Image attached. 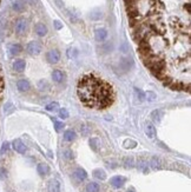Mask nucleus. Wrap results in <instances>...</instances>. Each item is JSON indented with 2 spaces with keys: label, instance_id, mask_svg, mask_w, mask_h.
I'll use <instances>...</instances> for the list:
<instances>
[{
  "label": "nucleus",
  "instance_id": "3",
  "mask_svg": "<svg viewBox=\"0 0 191 192\" xmlns=\"http://www.w3.org/2000/svg\"><path fill=\"white\" fill-rule=\"evenodd\" d=\"M41 50H42V46L39 41H31L28 42L27 46H26V51H27L28 54L31 55H38L41 53Z\"/></svg>",
  "mask_w": 191,
  "mask_h": 192
},
{
  "label": "nucleus",
  "instance_id": "11",
  "mask_svg": "<svg viewBox=\"0 0 191 192\" xmlns=\"http://www.w3.org/2000/svg\"><path fill=\"white\" fill-rule=\"evenodd\" d=\"M30 87H31L30 82L26 80V79H20V80L17 82V88L20 92H26V91L30 90Z\"/></svg>",
  "mask_w": 191,
  "mask_h": 192
},
{
  "label": "nucleus",
  "instance_id": "34",
  "mask_svg": "<svg viewBox=\"0 0 191 192\" xmlns=\"http://www.w3.org/2000/svg\"><path fill=\"white\" fill-rule=\"evenodd\" d=\"M59 117L63 119L68 118V111L66 109H59Z\"/></svg>",
  "mask_w": 191,
  "mask_h": 192
},
{
  "label": "nucleus",
  "instance_id": "32",
  "mask_svg": "<svg viewBox=\"0 0 191 192\" xmlns=\"http://www.w3.org/2000/svg\"><path fill=\"white\" fill-rule=\"evenodd\" d=\"M53 124H55V129L57 132H59V131H61L63 129H64V123L63 122H58V120H55V118H53Z\"/></svg>",
  "mask_w": 191,
  "mask_h": 192
},
{
  "label": "nucleus",
  "instance_id": "19",
  "mask_svg": "<svg viewBox=\"0 0 191 192\" xmlns=\"http://www.w3.org/2000/svg\"><path fill=\"white\" fill-rule=\"evenodd\" d=\"M103 18V12L100 11V10H98V8H96L93 11H91V13H90V19L91 20H100Z\"/></svg>",
  "mask_w": 191,
  "mask_h": 192
},
{
  "label": "nucleus",
  "instance_id": "37",
  "mask_svg": "<svg viewBox=\"0 0 191 192\" xmlns=\"http://www.w3.org/2000/svg\"><path fill=\"white\" fill-rule=\"evenodd\" d=\"M55 28H57V29L61 28V24H60V23H59L58 20H55Z\"/></svg>",
  "mask_w": 191,
  "mask_h": 192
},
{
  "label": "nucleus",
  "instance_id": "8",
  "mask_svg": "<svg viewBox=\"0 0 191 192\" xmlns=\"http://www.w3.org/2000/svg\"><path fill=\"white\" fill-rule=\"evenodd\" d=\"M47 26L45 25V24H42V23H38V24H36V26H34V32H36V34L37 36H39V37H45L46 34H47Z\"/></svg>",
  "mask_w": 191,
  "mask_h": 192
},
{
  "label": "nucleus",
  "instance_id": "17",
  "mask_svg": "<svg viewBox=\"0 0 191 192\" xmlns=\"http://www.w3.org/2000/svg\"><path fill=\"white\" fill-rule=\"evenodd\" d=\"M49 190L50 192H59L60 191V184L57 179H52L49 183Z\"/></svg>",
  "mask_w": 191,
  "mask_h": 192
},
{
  "label": "nucleus",
  "instance_id": "1",
  "mask_svg": "<svg viewBox=\"0 0 191 192\" xmlns=\"http://www.w3.org/2000/svg\"><path fill=\"white\" fill-rule=\"evenodd\" d=\"M77 93L84 105L97 110L110 106L114 99V91L111 84L95 73L83 76L77 86Z\"/></svg>",
  "mask_w": 191,
  "mask_h": 192
},
{
  "label": "nucleus",
  "instance_id": "9",
  "mask_svg": "<svg viewBox=\"0 0 191 192\" xmlns=\"http://www.w3.org/2000/svg\"><path fill=\"white\" fill-rule=\"evenodd\" d=\"M26 7V2L25 0H15L13 4H12V10L17 13H20L25 10Z\"/></svg>",
  "mask_w": 191,
  "mask_h": 192
},
{
  "label": "nucleus",
  "instance_id": "7",
  "mask_svg": "<svg viewBox=\"0 0 191 192\" xmlns=\"http://www.w3.org/2000/svg\"><path fill=\"white\" fill-rule=\"evenodd\" d=\"M12 146H13L14 151L20 153V154H24L25 152L27 151V147L25 146V144L20 139H14L13 143H12Z\"/></svg>",
  "mask_w": 191,
  "mask_h": 192
},
{
  "label": "nucleus",
  "instance_id": "26",
  "mask_svg": "<svg viewBox=\"0 0 191 192\" xmlns=\"http://www.w3.org/2000/svg\"><path fill=\"white\" fill-rule=\"evenodd\" d=\"M112 48H113V44H112L111 41H108V42H105V44L102 45V51H103V53H109V52L112 51Z\"/></svg>",
  "mask_w": 191,
  "mask_h": 192
},
{
  "label": "nucleus",
  "instance_id": "27",
  "mask_svg": "<svg viewBox=\"0 0 191 192\" xmlns=\"http://www.w3.org/2000/svg\"><path fill=\"white\" fill-rule=\"evenodd\" d=\"M45 109L47 111H50V112H55V111L59 110V104H58L57 101H52V103L47 104Z\"/></svg>",
  "mask_w": 191,
  "mask_h": 192
},
{
  "label": "nucleus",
  "instance_id": "38",
  "mask_svg": "<svg viewBox=\"0 0 191 192\" xmlns=\"http://www.w3.org/2000/svg\"><path fill=\"white\" fill-rule=\"evenodd\" d=\"M127 192H133V191H127Z\"/></svg>",
  "mask_w": 191,
  "mask_h": 192
},
{
  "label": "nucleus",
  "instance_id": "25",
  "mask_svg": "<svg viewBox=\"0 0 191 192\" xmlns=\"http://www.w3.org/2000/svg\"><path fill=\"white\" fill-rule=\"evenodd\" d=\"M86 191L87 192H99V185L95 183V181H91L87 184L86 186Z\"/></svg>",
  "mask_w": 191,
  "mask_h": 192
},
{
  "label": "nucleus",
  "instance_id": "18",
  "mask_svg": "<svg viewBox=\"0 0 191 192\" xmlns=\"http://www.w3.org/2000/svg\"><path fill=\"white\" fill-rule=\"evenodd\" d=\"M150 166L153 170H159L162 167V160L157 157H152L150 160Z\"/></svg>",
  "mask_w": 191,
  "mask_h": 192
},
{
  "label": "nucleus",
  "instance_id": "15",
  "mask_svg": "<svg viewBox=\"0 0 191 192\" xmlns=\"http://www.w3.org/2000/svg\"><path fill=\"white\" fill-rule=\"evenodd\" d=\"M21 51H23V47H21L20 44H11V45L8 46V52H10V54L11 55L20 54Z\"/></svg>",
  "mask_w": 191,
  "mask_h": 192
},
{
  "label": "nucleus",
  "instance_id": "13",
  "mask_svg": "<svg viewBox=\"0 0 191 192\" xmlns=\"http://www.w3.org/2000/svg\"><path fill=\"white\" fill-rule=\"evenodd\" d=\"M52 79H53V82H57V84H60V82L65 79V74H64V72L60 71V70H55V71L52 72Z\"/></svg>",
  "mask_w": 191,
  "mask_h": 192
},
{
  "label": "nucleus",
  "instance_id": "35",
  "mask_svg": "<svg viewBox=\"0 0 191 192\" xmlns=\"http://www.w3.org/2000/svg\"><path fill=\"white\" fill-rule=\"evenodd\" d=\"M8 143H4L2 144V147H1V153H5V152H7V150H8Z\"/></svg>",
  "mask_w": 191,
  "mask_h": 192
},
{
  "label": "nucleus",
  "instance_id": "5",
  "mask_svg": "<svg viewBox=\"0 0 191 192\" xmlns=\"http://www.w3.org/2000/svg\"><path fill=\"white\" fill-rule=\"evenodd\" d=\"M46 60H47V63H50V64H57V63H59V60H60V52L58 51V50H50L47 53H46Z\"/></svg>",
  "mask_w": 191,
  "mask_h": 192
},
{
  "label": "nucleus",
  "instance_id": "36",
  "mask_svg": "<svg viewBox=\"0 0 191 192\" xmlns=\"http://www.w3.org/2000/svg\"><path fill=\"white\" fill-rule=\"evenodd\" d=\"M121 48H122V51H123V52H127V51H129V48H127V45H126L125 42H124V44H122V47H121Z\"/></svg>",
  "mask_w": 191,
  "mask_h": 192
},
{
  "label": "nucleus",
  "instance_id": "30",
  "mask_svg": "<svg viewBox=\"0 0 191 192\" xmlns=\"http://www.w3.org/2000/svg\"><path fill=\"white\" fill-rule=\"evenodd\" d=\"M135 93H136V97L138 98V100H140V101H143V100H145V92H143L142 90H139V88H135Z\"/></svg>",
  "mask_w": 191,
  "mask_h": 192
},
{
  "label": "nucleus",
  "instance_id": "31",
  "mask_svg": "<svg viewBox=\"0 0 191 192\" xmlns=\"http://www.w3.org/2000/svg\"><path fill=\"white\" fill-rule=\"evenodd\" d=\"M63 156H64V158H65L66 160L73 159V153H72V151H71L70 149H65V150L63 151Z\"/></svg>",
  "mask_w": 191,
  "mask_h": 192
},
{
  "label": "nucleus",
  "instance_id": "2",
  "mask_svg": "<svg viewBox=\"0 0 191 192\" xmlns=\"http://www.w3.org/2000/svg\"><path fill=\"white\" fill-rule=\"evenodd\" d=\"M28 29V21L25 18H18L14 23V32L19 36H23L27 32Z\"/></svg>",
  "mask_w": 191,
  "mask_h": 192
},
{
  "label": "nucleus",
  "instance_id": "20",
  "mask_svg": "<svg viewBox=\"0 0 191 192\" xmlns=\"http://www.w3.org/2000/svg\"><path fill=\"white\" fill-rule=\"evenodd\" d=\"M37 171H38V173L40 175V176H46L49 172H50V167L47 166L46 164H39L37 166Z\"/></svg>",
  "mask_w": 191,
  "mask_h": 192
},
{
  "label": "nucleus",
  "instance_id": "21",
  "mask_svg": "<svg viewBox=\"0 0 191 192\" xmlns=\"http://www.w3.org/2000/svg\"><path fill=\"white\" fill-rule=\"evenodd\" d=\"M76 132L73 131V130H66L65 132H64V139H65V141H73L74 139H76Z\"/></svg>",
  "mask_w": 191,
  "mask_h": 192
},
{
  "label": "nucleus",
  "instance_id": "29",
  "mask_svg": "<svg viewBox=\"0 0 191 192\" xmlns=\"http://www.w3.org/2000/svg\"><path fill=\"white\" fill-rule=\"evenodd\" d=\"M123 164L125 167H133V166H135V159H133L132 157H126V158L124 159Z\"/></svg>",
  "mask_w": 191,
  "mask_h": 192
},
{
  "label": "nucleus",
  "instance_id": "16",
  "mask_svg": "<svg viewBox=\"0 0 191 192\" xmlns=\"http://www.w3.org/2000/svg\"><path fill=\"white\" fill-rule=\"evenodd\" d=\"M145 133H146V136L150 139H153V138L156 137V129H155V126L151 123L146 124V126H145Z\"/></svg>",
  "mask_w": 191,
  "mask_h": 192
},
{
  "label": "nucleus",
  "instance_id": "24",
  "mask_svg": "<svg viewBox=\"0 0 191 192\" xmlns=\"http://www.w3.org/2000/svg\"><path fill=\"white\" fill-rule=\"evenodd\" d=\"M93 177L97 179H100V180H105V179H106V173H105L103 170L97 169V170L93 171Z\"/></svg>",
  "mask_w": 191,
  "mask_h": 192
},
{
  "label": "nucleus",
  "instance_id": "28",
  "mask_svg": "<svg viewBox=\"0 0 191 192\" xmlns=\"http://www.w3.org/2000/svg\"><path fill=\"white\" fill-rule=\"evenodd\" d=\"M99 139L98 138H91L90 139V146L92 147V150L93 151H98V149H99Z\"/></svg>",
  "mask_w": 191,
  "mask_h": 192
},
{
  "label": "nucleus",
  "instance_id": "6",
  "mask_svg": "<svg viewBox=\"0 0 191 192\" xmlns=\"http://www.w3.org/2000/svg\"><path fill=\"white\" fill-rule=\"evenodd\" d=\"M108 36H109L108 31L103 27L97 28V29L95 31V38L98 42H103V41H105L106 40V38H108Z\"/></svg>",
  "mask_w": 191,
  "mask_h": 192
},
{
  "label": "nucleus",
  "instance_id": "22",
  "mask_svg": "<svg viewBox=\"0 0 191 192\" xmlns=\"http://www.w3.org/2000/svg\"><path fill=\"white\" fill-rule=\"evenodd\" d=\"M162 117H163V112L161 110H155L152 111V113H151V119L153 122H156V123H159Z\"/></svg>",
  "mask_w": 191,
  "mask_h": 192
},
{
  "label": "nucleus",
  "instance_id": "33",
  "mask_svg": "<svg viewBox=\"0 0 191 192\" xmlns=\"http://www.w3.org/2000/svg\"><path fill=\"white\" fill-rule=\"evenodd\" d=\"M78 55L77 48H68L67 50V57L68 58H76Z\"/></svg>",
  "mask_w": 191,
  "mask_h": 192
},
{
  "label": "nucleus",
  "instance_id": "4",
  "mask_svg": "<svg viewBox=\"0 0 191 192\" xmlns=\"http://www.w3.org/2000/svg\"><path fill=\"white\" fill-rule=\"evenodd\" d=\"M133 65H135L133 59H132V58H129V57L121 59V61H119V69L122 70V72L130 71V70L133 67Z\"/></svg>",
  "mask_w": 191,
  "mask_h": 192
},
{
  "label": "nucleus",
  "instance_id": "12",
  "mask_svg": "<svg viewBox=\"0 0 191 192\" xmlns=\"http://www.w3.org/2000/svg\"><path fill=\"white\" fill-rule=\"evenodd\" d=\"M25 67H26V63H25V60H23V59H17V60H14L13 61V70L15 72H23V71H25Z\"/></svg>",
  "mask_w": 191,
  "mask_h": 192
},
{
  "label": "nucleus",
  "instance_id": "14",
  "mask_svg": "<svg viewBox=\"0 0 191 192\" xmlns=\"http://www.w3.org/2000/svg\"><path fill=\"white\" fill-rule=\"evenodd\" d=\"M73 177H74V179H77L78 181H83V180H85V179L87 178V173L83 169H77L73 172Z\"/></svg>",
  "mask_w": 191,
  "mask_h": 192
},
{
  "label": "nucleus",
  "instance_id": "23",
  "mask_svg": "<svg viewBox=\"0 0 191 192\" xmlns=\"http://www.w3.org/2000/svg\"><path fill=\"white\" fill-rule=\"evenodd\" d=\"M137 167H138L139 170H142L143 172H146V171H148V160H145V159H143V158L138 159V160H137Z\"/></svg>",
  "mask_w": 191,
  "mask_h": 192
},
{
  "label": "nucleus",
  "instance_id": "10",
  "mask_svg": "<svg viewBox=\"0 0 191 192\" xmlns=\"http://www.w3.org/2000/svg\"><path fill=\"white\" fill-rule=\"evenodd\" d=\"M124 183H125V178L122 177V176H116V177L111 178V180H110V184H111L114 189H119V187H122V186L124 185Z\"/></svg>",
  "mask_w": 191,
  "mask_h": 192
}]
</instances>
